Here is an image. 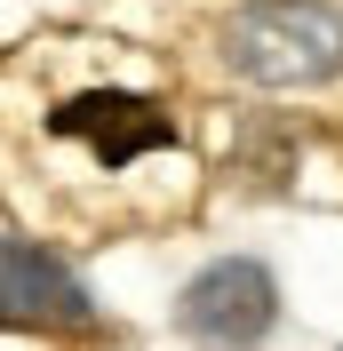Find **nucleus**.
<instances>
[{
	"mask_svg": "<svg viewBox=\"0 0 343 351\" xmlns=\"http://www.w3.org/2000/svg\"><path fill=\"white\" fill-rule=\"evenodd\" d=\"M224 64L256 88H327L343 72V16L327 0H248L224 16Z\"/></svg>",
	"mask_w": 343,
	"mask_h": 351,
	"instance_id": "1",
	"label": "nucleus"
},
{
	"mask_svg": "<svg viewBox=\"0 0 343 351\" xmlns=\"http://www.w3.org/2000/svg\"><path fill=\"white\" fill-rule=\"evenodd\" d=\"M176 328L192 335V343H208V351H256L263 335L279 328V280H272V263L215 256L208 271L184 280V295H176Z\"/></svg>",
	"mask_w": 343,
	"mask_h": 351,
	"instance_id": "2",
	"label": "nucleus"
},
{
	"mask_svg": "<svg viewBox=\"0 0 343 351\" xmlns=\"http://www.w3.org/2000/svg\"><path fill=\"white\" fill-rule=\"evenodd\" d=\"M48 136L88 144L104 168H136V160H152V152H176L168 104H152L136 88H80V96H64V104L48 112Z\"/></svg>",
	"mask_w": 343,
	"mask_h": 351,
	"instance_id": "3",
	"label": "nucleus"
},
{
	"mask_svg": "<svg viewBox=\"0 0 343 351\" xmlns=\"http://www.w3.org/2000/svg\"><path fill=\"white\" fill-rule=\"evenodd\" d=\"M0 328H96V304L64 256L0 232Z\"/></svg>",
	"mask_w": 343,
	"mask_h": 351,
	"instance_id": "4",
	"label": "nucleus"
},
{
	"mask_svg": "<svg viewBox=\"0 0 343 351\" xmlns=\"http://www.w3.org/2000/svg\"><path fill=\"white\" fill-rule=\"evenodd\" d=\"M296 160H303V136L287 120H239L232 144H224V176H256L263 192H279L296 176Z\"/></svg>",
	"mask_w": 343,
	"mask_h": 351,
	"instance_id": "5",
	"label": "nucleus"
}]
</instances>
